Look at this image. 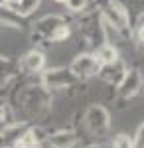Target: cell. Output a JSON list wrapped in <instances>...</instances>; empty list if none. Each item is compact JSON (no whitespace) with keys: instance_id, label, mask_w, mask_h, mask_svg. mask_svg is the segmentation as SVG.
Instances as JSON below:
<instances>
[{"instance_id":"obj_9","label":"cell","mask_w":144,"mask_h":148,"mask_svg":"<svg viewBox=\"0 0 144 148\" xmlns=\"http://www.w3.org/2000/svg\"><path fill=\"white\" fill-rule=\"evenodd\" d=\"M126 63L122 61L121 57L117 59V61H112V63H105V65H101L99 73H97V77L105 81V83H109V85H119L121 79L124 77V73H126Z\"/></svg>"},{"instance_id":"obj_25","label":"cell","mask_w":144,"mask_h":148,"mask_svg":"<svg viewBox=\"0 0 144 148\" xmlns=\"http://www.w3.org/2000/svg\"><path fill=\"white\" fill-rule=\"evenodd\" d=\"M0 99H2V89H0Z\"/></svg>"},{"instance_id":"obj_19","label":"cell","mask_w":144,"mask_h":148,"mask_svg":"<svg viewBox=\"0 0 144 148\" xmlns=\"http://www.w3.org/2000/svg\"><path fill=\"white\" fill-rule=\"evenodd\" d=\"M10 119V113H8V107H6V103L0 99V123L2 121H8Z\"/></svg>"},{"instance_id":"obj_7","label":"cell","mask_w":144,"mask_h":148,"mask_svg":"<svg viewBox=\"0 0 144 148\" xmlns=\"http://www.w3.org/2000/svg\"><path fill=\"white\" fill-rule=\"evenodd\" d=\"M32 123H26V121H18V123H12V125L4 126V130L0 132V148H16L20 142L24 140V136L30 132Z\"/></svg>"},{"instance_id":"obj_24","label":"cell","mask_w":144,"mask_h":148,"mask_svg":"<svg viewBox=\"0 0 144 148\" xmlns=\"http://www.w3.org/2000/svg\"><path fill=\"white\" fill-rule=\"evenodd\" d=\"M57 4H65V0H56Z\"/></svg>"},{"instance_id":"obj_18","label":"cell","mask_w":144,"mask_h":148,"mask_svg":"<svg viewBox=\"0 0 144 148\" xmlns=\"http://www.w3.org/2000/svg\"><path fill=\"white\" fill-rule=\"evenodd\" d=\"M134 144L138 148H144V123L138 126V130H136V136H134Z\"/></svg>"},{"instance_id":"obj_15","label":"cell","mask_w":144,"mask_h":148,"mask_svg":"<svg viewBox=\"0 0 144 148\" xmlns=\"http://www.w3.org/2000/svg\"><path fill=\"white\" fill-rule=\"evenodd\" d=\"M122 6L126 8L128 16H130V22H132V14H136V18L144 14V0H119Z\"/></svg>"},{"instance_id":"obj_3","label":"cell","mask_w":144,"mask_h":148,"mask_svg":"<svg viewBox=\"0 0 144 148\" xmlns=\"http://www.w3.org/2000/svg\"><path fill=\"white\" fill-rule=\"evenodd\" d=\"M65 22H67V18L61 16V14H47V16H42V18L32 26V32H30L32 42L34 44H49L53 32Z\"/></svg>"},{"instance_id":"obj_11","label":"cell","mask_w":144,"mask_h":148,"mask_svg":"<svg viewBox=\"0 0 144 148\" xmlns=\"http://www.w3.org/2000/svg\"><path fill=\"white\" fill-rule=\"evenodd\" d=\"M18 73H20L18 61L12 59V57H8V56H2V53H0V89L6 87Z\"/></svg>"},{"instance_id":"obj_2","label":"cell","mask_w":144,"mask_h":148,"mask_svg":"<svg viewBox=\"0 0 144 148\" xmlns=\"http://www.w3.org/2000/svg\"><path fill=\"white\" fill-rule=\"evenodd\" d=\"M18 101H20V105H22V109L26 113L40 114V113H44V111L49 109V105H51V95H49V91L40 83V85L26 87V89L20 93Z\"/></svg>"},{"instance_id":"obj_6","label":"cell","mask_w":144,"mask_h":148,"mask_svg":"<svg viewBox=\"0 0 144 148\" xmlns=\"http://www.w3.org/2000/svg\"><path fill=\"white\" fill-rule=\"evenodd\" d=\"M69 69H71V73H73L79 81H83V79H89V77H95V75L99 73L101 61L93 51H83V53H79V56L71 61Z\"/></svg>"},{"instance_id":"obj_16","label":"cell","mask_w":144,"mask_h":148,"mask_svg":"<svg viewBox=\"0 0 144 148\" xmlns=\"http://www.w3.org/2000/svg\"><path fill=\"white\" fill-rule=\"evenodd\" d=\"M65 6L69 12L73 14H81L83 10H87L89 6V0H65Z\"/></svg>"},{"instance_id":"obj_10","label":"cell","mask_w":144,"mask_h":148,"mask_svg":"<svg viewBox=\"0 0 144 148\" xmlns=\"http://www.w3.org/2000/svg\"><path fill=\"white\" fill-rule=\"evenodd\" d=\"M18 67H20V71H26V73H42L45 69L44 51H40V49H30L28 53H24V56L20 57Z\"/></svg>"},{"instance_id":"obj_8","label":"cell","mask_w":144,"mask_h":148,"mask_svg":"<svg viewBox=\"0 0 144 148\" xmlns=\"http://www.w3.org/2000/svg\"><path fill=\"white\" fill-rule=\"evenodd\" d=\"M142 85H144L142 73H140L138 69H126L124 77H122L121 83L117 85V91H119L121 97L130 99V97H134V95H138V93H140Z\"/></svg>"},{"instance_id":"obj_20","label":"cell","mask_w":144,"mask_h":148,"mask_svg":"<svg viewBox=\"0 0 144 148\" xmlns=\"http://www.w3.org/2000/svg\"><path fill=\"white\" fill-rule=\"evenodd\" d=\"M136 36H138V40L144 44V20L138 22V26H136Z\"/></svg>"},{"instance_id":"obj_23","label":"cell","mask_w":144,"mask_h":148,"mask_svg":"<svg viewBox=\"0 0 144 148\" xmlns=\"http://www.w3.org/2000/svg\"><path fill=\"white\" fill-rule=\"evenodd\" d=\"M87 148H101L99 144H91V146H87Z\"/></svg>"},{"instance_id":"obj_4","label":"cell","mask_w":144,"mask_h":148,"mask_svg":"<svg viewBox=\"0 0 144 148\" xmlns=\"http://www.w3.org/2000/svg\"><path fill=\"white\" fill-rule=\"evenodd\" d=\"M40 83L47 91H57V89L73 87L75 83H79V79L71 73L69 67H49V69H44Z\"/></svg>"},{"instance_id":"obj_12","label":"cell","mask_w":144,"mask_h":148,"mask_svg":"<svg viewBox=\"0 0 144 148\" xmlns=\"http://www.w3.org/2000/svg\"><path fill=\"white\" fill-rule=\"evenodd\" d=\"M45 142L51 148H73L77 144V134L73 130H57L53 134H47Z\"/></svg>"},{"instance_id":"obj_21","label":"cell","mask_w":144,"mask_h":148,"mask_svg":"<svg viewBox=\"0 0 144 148\" xmlns=\"http://www.w3.org/2000/svg\"><path fill=\"white\" fill-rule=\"evenodd\" d=\"M16 148H40V144H36V142H28V140H22Z\"/></svg>"},{"instance_id":"obj_1","label":"cell","mask_w":144,"mask_h":148,"mask_svg":"<svg viewBox=\"0 0 144 148\" xmlns=\"http://www.w3.org/2000/svg\"><path fill=\"white\" fill-rule=\"evenodd\" d=\"M95 6H97V12L101 14V18L107 24H111L115 30H119L122 34V38L130 36V28H132L130 26V16L119 0H97Z\"/></svg>"},{"instance_id":"obj_13","label":"cell","mask_w":144,"mask_h":148,"mask_svg":"<svg viewBox=\"0 0 144 148\" xmlns=\"http://www.w3.org/2000/svg\"><path fill=\"white\" fill-rule=\"evenodd\" d=\"M95 56L99 57L101 65H105V63H112V61H117L119 59V47L115 46V44H101L97 49H95Z\"/></svg>"},{"instance_id":"obj_14","label":"cell","mask_w":144,"mask_h":148,"mask_svg":"<svg viewBox=\"0 0 144 148\" xmlns=\"http://www.w3.org/2000/svg\"><path fill=\"white\" fill-rule=\"evenodd\" d=\"M40 4H42V0H18L16 4H10V8L18 16H22V18H28V16H32L34 12L40 8Z\"/></svg>"},{"instance_id":"obj_22","label":"cell","mask_w":144,"mask_h":148,"mask_svg":"<svg viewBox=\"0 0 144 148\" xmlns=\"http://www.w3.org/2000/svg\"><path fill=\"white\" fill-rule=\"evenodd\" d=\"M18 0H0V4H6V6H10V4H16Z\"/></svg>"},{"instance_id":"obj_17","label":"cell","mask_w":144,"mask_h":148,"mask_svg":"<svg viewBox=\"0 0 144 148\" xmlns=\"http://www.w3.org/2000/svg\"><path fill=\"white\" fill-rule=\"evenodd\" d=\"M134 138H130L128 134H119L112 142V148H134Z\"/></svg>"},{"instance_id":"obj_5","label":"cell","mask_w":144,"mask_h":148,"mask_svg":"<svg viewBox=\"0 0 144 148\" xmlns=\"http://www.w3.org/2000/svg\"><path fill=\"white\" fill-rule=\"evenodd\" d=\"M83 119H85L87 130L91 134H95V136L107 134L109 128H111V114H109V111L105 107H101V105H91L87 111H85V116Z\"/></svg>"}]
</instances>
